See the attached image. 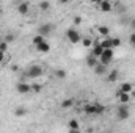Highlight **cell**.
Instances as JSON below:
<instances>
[{"mask_svg":"<svg viewBox=\"0 0 135 133\" xmlns=\"http://www.w3.org/2000/svg\"><path fill=\"white\" fill-rule=\"evenodd\" d=\"M52 24H44V25H41L39 28H38V34H41L42 38H46V36H49V34L52 33Z\"/></svg>","mask_w":135,"mask_h":133,"instance_id":"obj_8","label":"cell"},{"mask_svg":"<svg viewBox=\"0 0 135 133\" xmlns=\"http://www.w3.org/2000/svg\"><path fill=\"white\" fill-rule=\"evenodd\" d=\"M93 38H90V36H85V38H82V45L83 47H86V49H91L93 47Z\"/></svg>","mask_w":135,"mask_h":133,"instance_id":"obj_20","label":"cell"},{"mask_svg":"<svg viewBox=\"0 0 135 133\" xmlns=\"http://www.w3.org/2000/svg\"><path fill=\"white\" fill-rule=\"evenodd\" d=\"M98 5H99L101 11H104V13H110V11L113 9V5H112V2H108V0H101V2H98Z\"/></svg>","mask_w":135,"mask_h":133,"instance_id":"obj_10","label":"cell"},{"mask_svg":"<svg viewBox=\"0 0 135 133\" xmlns=\"http://www.w3.org/2000/svg\"><path fill=\"white\" fill-rule=\"evenodd\" d=\"M79 24H82V17L80 16H75L74 17V25H79Z\"/></svg>","mask_w":135,"mask_h":133,"instance_id":"obj_30","label":"cell"},{"mask_svg":"<svg viewBox=\"0 0 135 133\" xmlns=\"http://www.w3.org/2000/svg\"><path fill=\"white\" fill-rule=\"evenodd\" d=\"M102 53H104V49L101 47L99 41H94V42H93V47H91V57H94V58L99 60Z\"/></svg>","mask_w":135,"mask_h":133,"instance_id":"obj_7","label":"cell"},{"mask_svg":"<svg viewBox=\"0 0 135 133\" xmlns=\"http://www.w3.org/2000/svg\"><path fill=\"white\" fill-rule=\"evenodd\" d=\"M0 14H2V5H0Z\"/></svg>","mask_w":135,"mask_h":133,"instance_id":"obj_34","label":"cell"},{"mask_svg":"<svg viewBox=\"0 0 135 133\" xmlns=\"http://www.w3.org/2000/svg\"><path fill=\"white\" fill-rule=\"evenodd\" d=\"M113 57H115L113 50H104V53H102L101 58H99V63H101V64H104V66H108V64L112 63Z\"/></svg>","mask_w":135,"mask_h":133,"instance_id":"obj_5","label":"cell"},{"mask_svg":"<svg viewBox=\"0 0 135 133\" xmlns=\"http://www.w3.org/2000/svg\"><path fill=\"white\" fill-rule=\"evenodd\" d=\"M131 27H134V28H135V19H132V21H131Z\"/></svg>","mask_w":135,"mask_h":133,"instance_id":"obj_32","label":"cell"},{"mask_svg":"<svg viewBox=\"0 0 135 133\" xmlns=\"http://www.w3.org/2000/svg\"><path fill=\"white\" fill-rule=\"evenodd\" d=\"M16 91L19 94H28V93H32V85L25 83V81H21V83L16 85Z\"/></svg>","mask_w":135,"mask_h":133,"instance_id":"obj_6","label":"cell"},{"mask_svg":"<svg viewBox=\"0 0 135 133\" xmlns=\"http://www.w3.org/2000/svg\"><path fill=\"white\" fill-rule=\"evenodd\" d=\"M66 38H68V41H69L71 44H79V42L82 41V36H80V33H79L75 28H68L66 30Z\"/></svg>","mask_w":135,"mask_h":133,"instance_id":"obj_4","label":"cell"},{"mask_svg":"<svg viewBox=\"0 0 135 133\" xmlns=\"http://www.w3.org/2000/svg\"><path fill=\"white\" fill-rule=\"evenodd\" d=\"M68 127H69V130H80V124L77 119H71L68 122Z\"/></svg>","mask_w":135,"mask_h":133,"instance_id":"obj_21","label":"cell"},{"mask_svg":"<svg viewBox=\"0 0 135 133\" xmlns=\"http://www.w3.org/2000/svg\"><path fill=\"white\" fill-rule=\"evenodd\" d=\"M83 111L86 113V114H94V116H99L102 113H105V106L101 105V103H88V105H85L83 106Z\"/></svg>","mask_w":135,"mask_h":133,"instance_id":"obj_1","label":"cell"},{"mask_svg":"<svg viewBox=\"0 0 135 133\" xmlns=\"http://www.w3.org/2000/svg\"><path fill=\"white\" fill-rule=\"evenodd\" d=\"M17 13L19 14H27L28 11H30V3L28 2H21V3H17Z\"/></svg>","mask_w":135,"mask_h":133,"instance_id":"obj_11","label":"cell"},{"mask_svg":"<svg viewBox=\"0 0 135 133\" xmlns=\"http://www.w3.org/2000/svg\"><path fill=\"white\" fill-rule=\"evenodd\" d=\"M32 91H33V93H41V91H42V86H41L39 83H35V85H32Z\"/></svg>","mask_w":135,"mask_h":133,"instance_id":"obj_27","label":"cell"},{"mask_svg":"<svg viewBox=\"0 0 135 133\" xmlns=\"http://www.w3.org/2000/svg\"><path fill=\"white\" fill-rule=\"evenodd\" d=\"M44 41H46V38H42L41 34H36V36L33 38V45L36 47V45H39V44H42Z\"/></svg>","mask_w":135,"mask_h":133,"instance_id":"obj_22","label":"cell"},{"mask_svg":"<svg viewBox=\"0 0 135 133\" xmlns=\"http://www.w3.org/2000/svg\"><path fill=\"white\" fill-rule=\"evenodd\" d=\"M129 42L135 47V33H131V36H129Z\"/></svg>","mask_w":135,"mask_h":133,"instance_id":"obj_29","label":"cell"},{"mask_svg":"<svg viewBox=\"0 0 135 133\" xmlns=\"http://www.w3.org/2000/svg\"><path fill=\"white\" fill-rule=\"evenodd\" d=\"M49 8H50V3H49V2H41V3H39V9H41V11H47Z\"/></svg>","mask_w":135,"mask_h":133,"instance_id":"obj_25","label":"cell"},{"mask_svg":"<svg viewBox=\"0 0 135 133\" xmlns=\"http://www.w3.org/2000/svg\"><path fill=\"white\" fill-rule=\"evenodd\" d=\"M54 75L58 78V80H65L68 77V72L65 69H55V72H54Z\"/></svg>","mask_w":135,"mask_h":133,"instance_id":"obj_18","label":"cell"},{"mask_svg":"<svg viewBox=\"0 0 135 133\" xmlns=\"http://www.w3.org/2000/svg\"><path fill=\"white\" fill-rule=\"evenodd\" d=\"M3 61H5V53L0 52V63H3Z\"/></svg>","mask_w":135,"mask_h":133,"instance_id":"obj_31","label":"cell"},{"mask_svg":"<svg viewBox=\"0 0 135 133\" xmlns=\"http://www.w3.org/2000/svg\"><path fill=\"white\" fill-rule=\"evenodd\" d=\"M42 74H44V69L39 66V64H32V66L25 70V77H28V78H38V77H42Z\"/></svg>","mask_w":135,"mask_h":133,"instance_id":"obj_2","label":"cell"},{"mask_svg":"<svg viewBox=\"0 0 135 133\" xmlns=\"http://www.w3.org/2000/svg\"><path fill=\"white\" fill-rule=\"evenodd\" d=\"M118 91H119V93H124V94H131V93L134 91V86H132V83L124 81V83L119 85V89H118Z\"/></svg>","mask_w":135,"mask_h":133,"instance_id":"obj_12","label":"cell"},{"mask_svg":"<svg viewBox=\"0 0 135 133\" xmlns=\"http://www.w3.org/2000/svg\"><path fill=\"white\" fill-rule=\"evenodd\" d=\"M72 105H74V99H65L61 102V106L63 108H71Z\"/></svg>","mask_w":135,"mask_h":133,"instance_id":"obj_23","label":"cell"},{"mask_svg":"<svg viewBox=\"0 0 135 133\" xmlns=\"http://www.w3.org/2000/svg\"><path fill=\"white\" fill-rule=\"evenodd\" d=\"M112 45H113V49L115 47H119L121 45V39L119 38H112Z\"/></svg>","mask_w":135,"mask_h":133,"instance_id":"obj_28","label":"cell"},{"mask_svg":"<svg viewBox=\"0 0 135 133\" xmlns=\"http://www.w3.org/2000/svg\"><path fill=\"white\" fill-rule=\"evenodd\" d=\"M129 116H131L129 105H119L116 108V117H118V121H126V119H129Z\"/></svg>","mask_w":135,"mask_h":133,"instance_id":"obj_3","label":"cell"},{"mask_svg":"<svg viewBox=\"0 0 135 133\" xmlns=\"http://www.w3.org/2000/svg\"><path fill=\"white\" fill-rule=\"evenodd\" d=\"M25 113H27V110H25L24 106H19V108H16V110H14V114H16V116H19V117H21V116H24Z\"/></svg>","mask_w":135,"mask_h":133,"instance_id":"obj_24","label":"cell"},{"mask_svg":"<svg viewBox=\"0 0 135 133\" xmlns=\"http://www.w3.org/2000/svg\"><path fill=\"white\" fill-rule=\"evenodd\" d=\"M116 97H118V100H119V103L121 105H129L131 103V100H132V96L131 94H124V93H116Z\"/></svg>","mask_w":135,"mask_h":133,"instance_id":"obj_9","label":"cell"},{"mask_svg":"<svg viewBox=\"0 0 135 133\" xmlns=\"http://www.w3.org/2000/svg\"><path fill=\"white\" fill-rule=\"evenodd\" d=\"M99 44H101V47L104 49V50H113V45H112V38H110V36H108V38H104Z\"/></svg>","mask_w":135,"mask_h":133,"instance_id":"obj_14","label":"cell"},{"mask_svg":"<svg viewBox=\"0 0 135 133\" xmlns=\"http://www.w3.org/2000/svg\"><path fill=\"white\" fill-rule=\"evenodd\" d=\"M98 64H99V61H98V58H94V57H91V55H90V57L86 58V66H88V67H91V69H94V67L98 66Z\"/></svg>","mask_w":135,"mask_h":133,"instance_id":"obj_19","label":"cell"},{"mask_svg":"<svg viewBox=\"0 0 135 133\" xmlns=\"http://www.w3.org/2000/svg\"><path fill=\"white\" fill-rule=\"evenodd\" d=\"M93 70H94L96 75H107V74H108V72H107V66H104V64H101V63L94 67Z\"/></svg>","mask_w":135,"mask_h":133,"instance_id":"obj_16","label":"cell"},{"mask_svg":"<svg viewBox=\"0 0 135 133\" xmlns=\"http://www.w3.org/2000/svg\"><path fill=\"white\" fill-rule=\"evenodd\" d=\"M98 33L101 34L102 38H108V34H110V28H108L107 25H99V27H98Z\"/></svg>","mask_w":135,"mask_h":133,"instance_id":"obj_17","label":"cell"},{"mask_svg":"<svg viewBox=\"0 0 135 133\" xmlns=\"http://www.w3.org/2000/svg\"><path fill=\"white\" fill-rule=\"evenodd\" d=\"M6 50H8V42L6 41H0V52L6 53Z\"/></svg>","mask_w":135,"mask_h":133,"instance_id":"obj_26","label":"cell"},{"mask_svg":"<svg viewBox=\"0 0 135 133\" xmlns=\"http://www.w3.org/2000/svg\"><path fill=\"white\" fill-rule=\"evenodd\" d=\"M118 77H119V70L118 69H113V70H110L107 74V81L108 83H115V81H118Z\"/></svg>","mask_w":135,"mask_h":133,"instance_id":"obj_13","label":"cell"},{"mask_svg":"<svg viewBox=\"0 0 135 133\" xmlns=\"http://www.w3.org/2000/svg\"><path fill=\"white\" fill-rule=\"evenodd\" d=\"M69 133H82L80 130H69Z\"/></svg>","mask_w":135,"mask_h":133,"instance_id":"obj_33","label":"cell"},{"mask_svg":"<svg viewBox=\"0 0 135 133\" xmlns=\"http://www.w3.org/2000/svg\"><path fill=\"white\" fill-rule=\"evenodd\" d=\"M36 50H38V52H41V53H49V52H50V45H49V42H47V41H44L42 44L36 45Z\"/></svg>","mask_w":135,"mask_h":133,"instance_id":"obj_15","label":"cell"}]
</instances>
